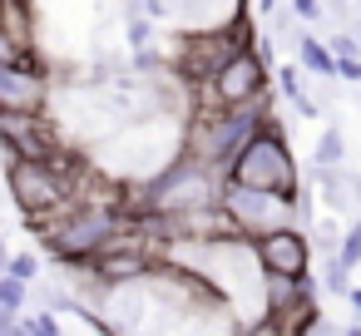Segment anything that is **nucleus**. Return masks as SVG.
Masks as SVG:
<instances>
[{"label":"nucleus","instance_id":"f03ea898","mask_svg":"<svg viewBox=\"0 0 361 336\" xmlns=\"http://www.w3.org/2000/svg\"><path fill=\"white\" fill-rule=\"evenodd\" d=\"M228 183H247V188H272V193H287L297 198L302 193V173H297V158L287 149V129H257L243 154L228 163Z\"/></svg>","mask_w":361,"mask_h":336},{"label":"nucleus","instance_id":"ddd939ff","mask_svg":"<svg viewBox=\"0 0 361 336\" xmlns=\"http://www.w3.org/2000/svg\"><path fill=\"white\" fill-rule=\"evenodd\" d=\"M277 94H287L292 104L307 94V85H302V65H282V70H277Z\"/></svg>","mask_w":361,"mask_h":336},{"label":"nucleus","instance_id":"20e7f679","mask_svg":"<svg viewBox=\"0 0 361 336\" xmlns=\"http://www.w3.org/2000/svg\"><path fill=\"white\" fill-rule=\"evenodd\" d=\"M223 208L233 213L238 232H247V237H262V232H272V228H287V223H297L302 193H297V198H287V193H272V188L228 183V188H223Z\"/></svg>","mask_w":361,"mask_h":336},{"label":"nucleus","instance_id":"9d476101","mask_svg":"<svg viewBox=\"0 0 361 336\" xmlns=\"http://www.w3.org/2000/svg\"><path fill=\"white\" fill-rule=\"evenodd\" d=\"M317 282H322V292L346 297V292H351V267H346L336 252H326V257H322V277H317Z\"/></svg>","mask_w":361,"mask_h":336},{"label":"nucleus","instance_id":"1a4fd4ad","mask_svg":"<svg viewBox=\"0 0 361 336\" xmlns=\"http://www.w3.org/2000/svg\"><path fill=\"white\" fill-rule=\"evenodd\" d=\"M341 163H346V134L331 124V129H322V139L312 149V168H341Z\"/></svg>","mask_w":361,"mask_h":336},{"label":"nucleus","instance_id":"2eb2a0df","mask_svg":"<svg viewBox=\"0 0 361 336\" xmlns=\"http://www.w3.org/2000/svg\"><path fill=\"white\" fill-rule=\"evenodd\" d=\"M6 272H16V277H25V282H35V277H40V257H35V252H11V262H6Z\"/></svg>","mask_w":361,"mask_h":336},{"label":"nucleus","instance_id":"423d86ee","mask_svg":"<svg viewBox=\"0 0 361 336\" xmlns=\"http://www.w3.org/2000/svg\"><path fill=\"white\" fill-rule=\"evenodd\" d=\"M257 242V257H262V267L267 272H282V277H312V242L287 223V228H272V232H262V237H252Z\"/></svg>","mask_w":361,"mask_h":336},{"label":"nucleus","instance_id":"dca6fc26","mask_svg":"<svg viewBox=\"0 0 361 336\" xmlns=\"http://www.w3.org/2000/svg\"><path fill=\"white\" fill-rule=\"evenodd\" d=\"M292 15H297V20H312V25H317V20L326 15V0H292Z\"/></svg>","mask_w":361,"mask_h":336},{"label":"nucleus","instance_id":"39448f33","mask_svg":"<svg viewBox=\"0 0 361 336\" xmlns=\"http://www.w3.org/2000/svg\"><path fill=\"white\" fill-rule=\"evenodd\" d=\"M65 129L60 119H50V109H0V149L6 158H55L65 149Z\"/></svg>","mask_w":361,"mask_h":336},{"label":"nucleus","instance_id":"7ed1b4c3","mask_svg":"<svg viewBox=\"0 0 361 336\" xmlns=\"http://www.w3.org/2000/svg\"><path fill=\"white\" fill-rule=\"evenodd\" d=\"M267 94H277L272 89V80H267V60H262V50H238L213 80H203L198 85V104H218V109H243V104H262Z\"/></svg>","mask_w":361,"mask_h":336},{"label":"nucleus","instance_id":"6ab92c4d","mask_svg":"<svg viewBox=\"0 0 361 336\" xmlns=\"http://www.w3.org/2000/svg\"><path fill=\"white\" fill-rule=\"evenodd\" d=\"M341 301H351V311H356V316H361V287H351V292H346V297H341Z\"/></svg>","mask_w":361,"mask_h":336},{"label":"nucleus","instance_id":"4468645a","mask_svg":"<svg viewBox=\"0 0 361 336\" xmlns=\"http://www.w3.org/2000/svg\"><path fill=\"white\" fill-rule=\"evenodd\" d=\"M336 257H341L346 267H361V223H351V228L341 232V247H336Z\"/></svg>","mask_w":361,"mask_h":336},{"label":"nucleus","instance_id":"f3484780","mask_svg":"<svg viewBox=\"0 0 361 336\" xmlns=\"http://www.w3.org/2000/svg\"><path fill=\"white\" fill-rule=\"evenodd\" d=\"M0 60H6V65H16V60H35V55H20V45H16L6 30H0Z\"/></svg>","mask_w":361,"mask_h":336},{"label":"nucleus","instance_id":"f257e3e1","mask_svg":"<svg viewBox=\"0 0 361 336\" xmlns=\"http://www.w3.org/2000/svg\"><path fill=\"white\" fill-rule=\"evenodd\" d=\"M129 208H104V203H70L60 218H50L40 228V242L50 257H60L65 267L70 262H90L119 228H124Z\"/></svg>","mask_w":361,"mask_h":336},{"label":"nucleus","instance_id":"0eeeda50","mask_svg":"<svg viewBox=\"0 0 361 336\" xmlns=\"http://www.w3.org/2000/svg\"><path fill=\"white\" fill-rule=\"evenodd\" d=\"M0 30L20 45V55H35V11H30V0H0Z\"/></svg>","mask_w":361,"mask_h":336},{"label":"nucleus","instance_id":"9b49d317","mask_svg":"<svg viewBox=\"0 0 361 336\" xmlns=\"http://www.w3.org/2000/svg\"><path fill=\"white\" fill-rule=\"evenodd\" d=\"M124 40H129V50H149L154 45V15L149 11H129L124 15Z\"/></svg>","mask_w":361,"mask_h":336},{"label":"nucleus","instance_id":"f8f14e48","mask_svg":"<svg viewBox=\"0 0 361 336\" xmlns=\"http://www.w3.org/2000/svg\"><path fill=\"white\" fill-rule=\"evenodd\" d=\"M20 331H25V336H60V331H65V321H60V311H55V306H40V311L20 316Z\"/></svg>","mask_w":361,"mask_h":336},{"label":"nucleus","instance_id":"6e6552de","mask_svg":"<svg viewBox=\"0 0 361 336\" xmlns=\"http://www.w3.org/2000/svg\"><path fill=\"white\" fill-rule=\"evenodd\" d=\"M297 65L312 70L317 80H331V75H336V55H331V45H322L317 35H302V40H297Z\"/></svg>","mask_w":361,"mask_h":336},{"label":"nucleus","instance_id":"a211bd4d","mask_svg":"<svg viewBox=\"0 0 361 336\" xmlns=\"http://www.w3.org/2000/svg\"><path fill=\"white\" fill-rule=\"evenodd\" d=\"M331 55H361V45L351 35H331Z\"/></svg>","mask_w":361,"mask_h":336}]
</instances>
